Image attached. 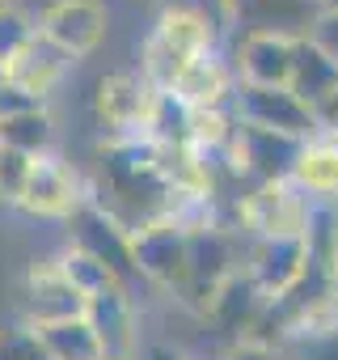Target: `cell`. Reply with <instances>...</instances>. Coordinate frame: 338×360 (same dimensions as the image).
I'll use <instances>...</instances> for the list:
<instances>
[{"instance_id": "603a6c76", "label": "cell", "mask_w": 338, "mask_h": 360, "mask_svg": "<svg viewBox=\"0 0 338 360\" xmlns=\"http://www.w3.org/2000/svg\"><path fill=\"white\" fill-rule=\"evenodd\" d=\"M195 115L178 94H156V106H152V119H148V140L161 144V148H191L195 144Z\"/></svg>"}, {"instance_id": "44dd1931", "label": "cell", "mask_w": 338, "mask_h": 360, "mask_svg": "<svg viewBox=\"0 0 338 360\" xmlns=\"http://www.w3.org/2000/svg\"><path fill=\"white\" fill-rule=\"evenodd\" d=\"M64 72H68V56H60L43 34L22 51V56H13L9 64H5V72H0V81H9V85H18V89H26L30 98H39V102H47V94L64 81Z\"/></svg>"}, {"instance_id": "7402d4cb", "label": "cell", "mask_w": 338, "mask_h": 360, "mask_svg": "<svg viewBox=\"0 0 338 360\" xmlns=\"http://www.w3.org/2000/svg\"><path fill=\"white\" fill-rule=\"evenodd\" d=\"M34 330H39V343H43L47 360H106L102 335L93 330V322L85 314L64 318V322H47V326H34Z\"/></svg>"}, {"instance_id": "484cf974", "label": "cell", "mask_w": 338, "mask_h": 360, "mask_svg": "<svg viewBox=\"0 0 338 360\" xmlns=\"http://www.w3.org/2000/svg\"><path fill=\"white\" fill-rule=\"evenodd\" d=\"M34 39H39V26L9 0V5L0 9V72H5V64H9L13 56H22Z\"/></svg>"}, {"instance_id": "e0dca14e", "label": "cell", "mask_w": 338, "mask_h": 360, "mask_svg": "<svg viewBox=\"0 0 338 360\" xmlns=\"http://www.w3.org/2000/svg\"><path fill=\"white\" fill-rule=\"evenodd\" d=\"M233 9V26H241V34L250 30H279V34H309L317 22L313 0H229Z\"/></svg>"}, {"instance_id": "ac0fdd59", "label": "cell", "mask_w": 338, "mask_h": 360, "mask_svg": "<svg viewBox=\"0 0 338 360\" xmlns=\"http://www.w3.org/2000/svg\"><path fill=\"white\" fill-rule=\"evenodd\" d=\"M233 89H237V68H229L216 51H208L182 72V81L169 94H178L191 110H224L233 102Z\"/></svg>"}, {"instance_id": "8fae6325", "label": "cell", "mask_w": 338, "mask_h": 360, "mask_svg": "<svg viewBox=\"0 0 338 360\" xmlns=\"http://www.w3.org/2000/svg\"><path fill=\"white\" fill-rule=\"evenodd\" d=\"M85 297L72 288V280L60 271V259H34L26 280H22V318L30 326H47V322H64V318H81L85 314Z\"/></svg>"}, {"instance_id": "7a4b0ae2", "label": "cell", "mask_w": 338, "mask_h": 360, "mask_svg": "<svg viewBox=\"0 0 338 360\" xmlns=\"http://www.w3.org/2000/svg\"><path fill=\"white\" fill-rule=\"evenodd\" d=\"M216 34H220V26L208 22L203 13H195L187 5H161L144 47H140V77L156 94H169L199 56L216 51Z\"/></svg>"}, {"instance_id": "d590c367", "label": "cell", "mask_w": 338, "mask_h": 360, "mask_svg": "<svg viewBox=\"0 0 338 360\" xmlns=\"http://www.w3.org/2000/svg\"><path fill=\"white\" fill-rule=\"evenodd\" d=\"M5 5H9V0H0V9H5Z\"/></svg>"}, {"instance_id": "ffe728a7", "label": "cell", "mask_w": 338, "mask_h": 360, "mask_svg": "<svg viewBox=\"0 0 338 360\" xmlns=\"http://www.w3.org/2000/svg\"><path fill=\"white\" fill-rule=\"evenodd\" d=\"M288 183L296 191H304L317 208L321 204H338V140L334 136H317L300 148L292 178Z\"/></svg>"}, {"instance_id": "30bf717a", "label": "cell", "mask_w": 338, "mask_h": 360, "mask_svg": "<svg viewBox=\"0 0 338 360\" xmlns=\"http://www.w3.org/2000/svg\"><path fill=\"white\" fill-rule=\"evenodd\" d=\"M152 106H156V89L140 72H106L93 85V110L114 131V140L144 136L148 119H152Z\"/></svg>"}, {"instance_id": "9a60e30c", "label": "cell", "mask_w": 338, "mask_h": 360, "mask_svg": "<svg viewBox=\"0 0 338 360\" xmlns=\"http://www.w3.org/2000/svg\"><path fill=\"white\" fill-rule=\"evenodd\" d=\"M266 297H262V288L250 280V271L241 267L216 297H212V305L203 309V318L229 339V343H237V339H250V335H258L262 330V318H266Z\"/></svg>"}, {"instance_id": "9c48e42d", "label": "cell", "mask_w": 338, "mask_h": 360, "mask_svg": "<svg viewBox=\"0 0 338 360\" xmlns=\"http://www.w3.org/2000/svg\"><path fill=\"white\" fill-rule=\"evenodd\" d=\"M68 225H72V246H81L93 259H102L123 284L140 280L135 276V259H131V225L119 221L106 204H97L93 195H85V204L68 217Z\"/></svg>"}, {"instance_id": "f1b7e54d", "label": "cell", "mask_w": 338, "mask_h": 360, "mask_svg": "<svg viewBox=\"0 0 338 360\" xmlns=\"http://www.w3.org/2000/svg\"><path fill=\"white\" fill-rule=\"evenodd\" d=\"M39 106H47V102L30 98L26 89H18V85H9V81H0V119H13V115L39 110Z\"/></svg>"}, {"instance_id": "ba28073f", "label": "cell", "mask_w": 338, "mask_h": 360, "mask_svg": "<svg viewBox=\"0 0 338 360\" xmlns=\"http://www.w3.org/2000/svg\"><path fill=\"white\" fill-rule=\"evenodd\" d=\"M304 144L309 140H292V136H279V131H266V127L237 123L233 140H229V165H233V174H245L254 187L288 183Z\"/></svg>"}, {"instance_id": "4dcf8cb0", "label": "cell", "mask_w": 338, "mask_h": 360, "mask_svg": "<svg viewBox=\"0 0 338 360\" xmlns=\"http://www.w3.org/2000/svg\"><path fill=\"white\" fill-rule=\"evenodd\" d=\"M131 360H191V356L182 347H174V343H165V339H144Z\"/></svg>"}, {"instance_id": "7c38bea8", "label": "cell", "mask_w": 338, "mask_h": 360, "mask_svg": "<svg viewBox=\"0 0 338 360\" xmlns=\"http://www.w3.org/2000/svg\"><path fill=\"white\" fill-rule=\"evenodd\" d=\"M309 263H313L309 238H266V242H254L250 255H245V271H250V280L262 288L266 301L288 297V292L304 280Z\"/></svg>"}, {"instance_id": "83f0119b", "label": "cell", "mask_w": 338, "mask_h": 360, "mask_svg": "<svg viewBox=\"0 0 338 360\" xmlns=\"http://www.w3.org/2000/svg\"><path fill=\"white\" fill-rule=\"evenodd\" d=\"M0 360H47V352L39 343V330L30 322L0 326Z\"/></svg>"}, {"instance_id": "4fadbf2b", "label": "cell", "mask_w": 338, "mask_h": 360, "mask_svg": "<svg viewBox=\"0 0 338 360\" xmlns=\"http://www.w3.org/2000/svg\"><path fill=\"white\" fill-rule=\"evenodd\" d=\"M237 81L241 85H262V89H288L292 68H296V34L279 30H250L237 43Z\"/></svg>"}, {"instance_id": "5bb4252c", "label": "cell", "mask_w": 338, "mask_h": 360, "mask_svg": "<svg viewBox=\"0 0 338 360\" xmlns=\"http://www.w3.org/2000/svg\"><path fill=\"white\" fill-rule=\"evenodd\" d=\"M85 204V187L81 178L51 153V157H39L34 169H30V183L18 200L22 212L30 217H47V221H68L76 208Z\"/></svg>"}, {"instance_id": "e575fe53", "label": "cell", "mask_w": 338, "mask_h": 360, "mask_svg": "<svg viewBox=\"0 0 338 360\" xmlns=\"http://www.w3.org/2000/svg\"><path fill=\"white\" fill-rule=\"evenodd\" d=\"M135 5H152V0H135Z\"/></svg>"}, {"instance_id": "8992f818", "label": "cell", "mask_w": 338, "mask_h": 360, "mask_svg": "<svg viewBox=\"0 0 338 360\" xmlns=\"http://www.w3.org/2000/svg\"><path fill=\"white\" fill-rule=\"evenodd\" d=\"M229 115L237 123L266 127V131H279V136H292V140H317L321 136L317 110L309 102H300L292 89H262V85H241L237 81Z\"/></svg>"}, {"instance_id": "6da1fadb", "label": "cell", "mask_w": 338, "mask_h": 360, "mask_svg": "<svg viewBox=\"0 0 338 360\" xmlns=\"http://www.w3.org/2000/svg\"><path fill=\"white\" fill-rule=\"evenodd\" d=\"M102 187L140 212V225L152 217L174 212V183L161 165V144H152L148 136H131V140H110L102 148Z\"/></svg>"}, {"instance_id": "cb8c5ba5", "label": "cell", "mask_w": 338, "mask_h": 360, "mask_svg": "<svg viewBox=\"0 0 338 360\" xmlns=\"http://www.w3.org/2000/svg\"><path fill=\"white\" fill-rule=\"evenodd\" d=\"M0 144L18 148L26 157H51V148H55V119H51V110L39 106V110L13 115V119H0Z\"/></svg>"}, {"instance_id": "5b68a950", "label": "cell", "mask_w": 338, "mask_h": 360, "mask_svg": "<svg viewBox=\"0 0 338 360\" xmlns=\"http://www.w3.org/2000/svg\"><path fill=\"white\" fill-rule=\"evenodd\" d=\"M317 217V204L296 191L292 183H262L250 195H241L237 204V221L254 242L266 238H309Z\"/></svg>"}, {"instance_id": "52a82bcc", "label": "cell", "mask_w": 338, "mask_h": 360, "mask_svg": "<svg viewBox=\"0 0 338 360\" xmlns=\"http://www.w3.org/2000/svg\"><path fill=\"white\" fill-rule=\"evenodd\" d=\"M110 9L106 0H51L39 18V34L68 60H85L106 43Z\"/></svg>"}, {"instance_id": "2e32d148", "label": "cell", "mask_w": 338, "mask_h": 360, "mask_svg": "<svg viewBox=\"0 0 338 360\" xmlns=\"http://www.w3.org/2000/svg\"><path fill=\"white\" fill-rule=\"evenodd\" d=\"M85 318L102 335L106 360H131L135 356V347H140V330H135L140 318H135V301H131V288L127 284H114V288L89 297Z\"/></svg>"}, {"instance_id": "836d02e7", "label": "cell", "mask_w": 338, "mask_h": 360, "mask_svg": "<svg viewBox=\"0 0 338 360\" xmlns=\"http://www.w3.org/2000/svg\"><path fill=\"white\" fill-rule=\"evenodd\" d=\"M317 18H338V0H313Z\"/></svg>"}, {"instance_id": "1f68e13d", "label": "cell", "mask_w": 338, "mask_h": 360, "mask_svg": "<svg viewBox=\"0 0 338 360\" xmlns=\"http://www.w3.org/2000/svg\"><path fill=\"white\" fill-rule=\"evenodd\" d=\"M309 34H313V39H317L321 47H330V51L338 56V18H317Z\"/></svg>"}, {"instance_id": "d6986e66", "label": "cell", "mask_w": 338, "mask_h": 360, "mask_svg": "<svg viewBox=\"0 0 338 360\" xmlns=\"http://www.w3.org/2000/svg\"><path fill=\"white\" fill-rule=\"evenodd\" d=\"M288 89L317 110L321 102H330L338 94V56L330 47H321L313 34H300L296 39V68H292Z\"/></svg>"}, {"instance_id": "3957f363", "label": "cell", "mask_w": 338, "mask_h": 360, "mask_svg": "<svg viewBox=\"0 0 338 360\" xmlns=\"http://www.w3.org/2000/svg\"><path fill=\"white\" fill-rule=\"evenodd\" d=\"M131 259H135L140 280L178 297V288L187 280V263H191V225L178 221L174 212L135 225L131 229Z\"/></svg>"}, {"instance_id": "d4e9b609", "label": "cell", "mask_w": 338, "mask_h": 360, "mask_svg": "<svg viewBox=\"0 0 338 360\" xmlns=\"http://www.w3.org/2000/svg\"><path fill=\"white\" fill-rule=\"evenodd\" d=\"M55 259H60V271L72 280V288H76L85 301L97 297V292H106V288H114V284H123L102 259H93L89 250H81V246H72V242H68V250H60Z\"/></svg>"}, {"instance_id": "277c9868", "label": "cell", "mask_w": 338, "mask_h": 360, "mask_svg": "<svg viewBox=\"0 0 338 360\" xmlns=\"http://www.w3.org/2000/svg\"><path fill=\"white\" fill-rule=\"evenodd\" d=\"M241 255H237V238L224 225H199L191 229V263H187V280L178 288V301L191 305L195 314H203L212 305V297L241 271Z\"/></svg>"}, {"instance_id": "f546056e", "label": "cell", "mask_w": 338, "mask_h": 360, "mask_svg": "<svg viewBox=\"0 0 338 360\" xmlns=\"http://www.w3.org/2000/svg\"><path fill=\"white\" fill-rule=\"evenodd\" d=\"M224 360H279V356H275L271 339H262V335H250V339H237V343H229Z\"/></svg>"}, {"instance_id": "d6a6232c", "label": "cell", "mask_w": 338, "mask_h": 360, "mask_svg": "<svg viewBox=\"0 0 338 360\" xmlns=\"http://www.w3.org/2000/svg\"><path fill=\"white\" fill-rule=\"evenodd\" d=\"M317 123H321V136H334L338 140V94L317 106Z\"/></svg>"}, {"instance_id": "4316f807", "label": "cell", "mask_w": 338, "mask_h": 360, "mask_svg": "<svg viewBox=\"0 0 338 360\" xmlns=\"http://www.w3.org/2000/svg\"><path fill=\"white\" fill-rule=\"evenodd\" d=\"M34 161H39V157H26V153H18V148H5V144H0V204H13V208H18V200H22L26 183H30Z\"/></svg>"}]
</instances>
